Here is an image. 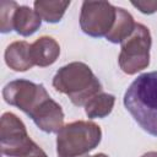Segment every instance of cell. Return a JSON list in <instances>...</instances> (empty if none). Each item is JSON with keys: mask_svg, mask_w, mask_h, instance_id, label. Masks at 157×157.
Here are the masks:
<instances>
[{"mask_svg": "<svg viewBox=\"0 0 157 157\" xmlns=\"http://www.w3.org/2000/svg\"><path fill=\"white\" fill-rule=\"evenodd\" d=\"M60 54L59 43L48 36L39 37L33 44H31V55L34 65L40 67L49 66L56 61Z\"/></svg>", "mask_w": 157, "mask_h": 157, "instance_id": "obj_8", "label": "cell"}, {"mask_svg": "<svg viewBox=\"0 0 157 157\" xmlns=\"http://www.w3.org/2000/svg\"><path fill=\"white\" fill-rule=\"evenodd\" d=\"M12 25H13V29L18 34L23 37H28L32 36L34 32H37V29L40 27L42 18L36 12V10H32L31 7L22 5L18 6L17 10L15 11Z\"/></svg>", "mask_w": 157, "mask_h": 157, "instance_id": "obj_10", "label": "cell"}, {"mask_svg": "<svg viewBox=\"0 0 157 157\" xmlns=\"http://www.w3.org/2000/svg\"><path fill=\"white\" fill-rule=\"evenodd\" d=\"M117 17V7L108 1H83L80 13V27L87 36L105 37Z\"/></svg>", "mask_w": 157, "mask_h": 157, "instance_id": "obj_7", "label": "cell"}, {"mask_svg": "<svg viewBox=\"0 0 157 157\" xmlns=\"http://www.w3.org/2000/svg\"><path fill=\"white\" fill-rule=\"evenodd\" d=\"M131 5L136 7L140 12L151 15L157 11V1L155 0H137V1H131Z\"/></svg>", "mask_w": 157, "mask_h": 157, "instance_id": "obj_15", "label": "cell"}, {"mask_svg": "<svg viewBox=\"0 0 157 157\" xmlns=\"http://www.w3.org/2000/svg\"><path fill=\"white\" fill-rule=\"evenodd\" d=\"M135 21L134 17L123 7H117V17L115 22L109 31V33L105 36V39L110 43L118 44L121 43L125 38H128L131 32L135 28Z\"/></svg>", "mask_w": 157, "mask_h": 157, "instance_id": "obj_11", "label": "cell"}, {"mask_svg": "<svg viewBox=\"0 0 157 157\" xmlns=\"http://www.w3.org/2000/svg\"><path fill=\"white\" fill-rule=\"evenodd\" d=\"M54 88L66 94L77 105H85L92 97L102 92V85L91 67L81 61H74L60 67L53 77Z\"/></svg>", "mask_w": 157, "mask_h": 157, "instance_id": "obj_2", "label": "cell"}, {"mask_svg": "<svg viewBox=\"0 0 157 157\" xmlns=\"http://www.w3.org/2000/svg\"><path fill=\"white\" fill-rule=\"evenodd\" d=\"M20 5L16 1H1L0 2V31L1 33H9L13 29V15Z\"/></svg>", "mask_w": 157, "mask_h": 157, "instance_id": "obj_14", "label": "cell"}, {"mask_svg": "<svg viewBox=\"0 0 157 157\" xmlns=\"http://www.w3.org/2000/svg\"><path fill=\"white\" fill-rule=\"evenodd\" d=\"M141 157H157V152H156V151H150V152L142 155Z\"/></svg>", "mask_w": 157, "mask_h": 157, "instance_id": "obj_16", "label": "cell"}, {"mask_svg": "<svg viewBox=\"0 0 157 157\" xmlns=\"http://www.w3.org/2000/svg\"><path fill=\"white\" fill-rule=\"evenodd\" d=\"M70 1H52V0H37L33 2L36 12L42 20L48 23L59 22L66 9L69 7Z\"/></svg>", "mask_w": 157, "mask_h": 157, "instance_id": "obj_12", "label": "cell"}, {"mask_svg": "<svg viewBox=\"0 0 157 157\" xmlns=\"http://www.w3.org/2000/svg\"><path fill=\"white\" fill-rule=\"evenodd\" d=\"M152 38L150 29L142 25L136 23L131 34L120 44L119 66L128 75H135L150 65V48Z\"/></svg>", "mask_w": 157, "mask_h": 157, "instance_id": "obj_5", "label": "cell"}, {"mask_svg": "<svg viewBox=\"0 0 157 157\" xmlns=\"http://www.w3.org/2000/svg\"><path fill=\"white\" fill-rule=\"evenodd\" d=\"M4 58L6 65L15 71H27L34 65L31 55V44L25 40H16L7 45Z\"/></svg>", "mask_w": 157, "mask_h": 157, "instance_id": "obj_9", "label": "cell"}, {"mask_svg": "<svg viewBox=\"0 0 157 157\" xmlns=\"http://www.w3.org/2000/svg\"><path fill=\"white\" fill-rule=\"evenodd\" d=\"M0 147L2 155L9 157H48L28 136L23 121L11 112H6L1 117Z\"/></svg>", "mask_w": 157, "mask_h": 157, "instance_id": "obj_4", "label": "cell"}, {"mask_svg": "<svg viewBox=\"0 0 157 157\" xmlns=\"http://www.w3.org/2000/svg\"><path fill=\"white\" fill-rule=\"evenodd\" d=\"M102 139L99 125L93 121L77 120L64 125L56 136L58 157H88Z\"/></svg>", "mask_w": 157, "mask_h": 157, "instance_id": "obj_3", "label": "cell"}, {"mask_svg": "<svg viewBox=\"0 0 157 157\" xmlns=\"http://www.w3.org/2000/svg\"><path fill=\"white\" fill-rule=\"evenodd\" d=\"M124 105L134 120L157 136V71L139 75L124 94Z\"/></svg>", "mask_w": 157, "mask_h": 157, "instance_id": "obj_1", "label": "cell"}, {"mask_svg": "<svg viewBox=\"0 0 157 157\" xmlns=\"http://www.w3.org/2000/svg\"><path fill=\"white\" fill-rule=\"evenodd\" d=\"M2 97L7 104L21 109L32 118L42 103L50 96L42 83L18 78L5 85L2 88Z\"/></svg>", "mask_w": 157, "mask_h": 157, "instance_id": "obj_6", "label": "cell"}, {"mask_svg": "<svg viewBox=\"0 0 157 157\" xmlns=\"http://www.w3.org/2000/svg\"><path fill=\"white\" fill-rule=\"evenodd\" d=\"M88 157H109V156H107L105 153H97V155H93V156H88Z\"/></svg>", "mask_w": 157, "mask_h": 157, "instance_id": "obj_17", "label": "cell"}, {"mask_svg": "<svg viewBox=\"0 0 157 157\" xmlns=\"http://www.w3.org/2000/svg\"><path fill=\"white\" fill-rule=\"evenodd\" d=\"M115 103V97L109 93L101 92L92 97L85 104V112L90 119L96 118H105L113 110Z\"/></svg>", "mask_w": 157, "mask_h": 157, "instance_id": "obj_13", "label": "cell"}]
</instances>
